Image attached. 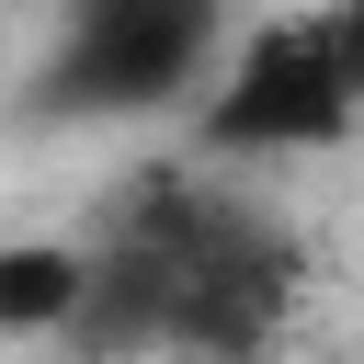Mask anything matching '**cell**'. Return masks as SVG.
<instances>
[{
	"mask_svg": "<svg viewBox=\"0 0 364 364\" xmlns=\"http://www.w3.org/2000/svg\"><path fill=\"white\" fill-rule=\"evenodd\" d=\"M91 239L136 250L171 273V353H262L284 318H296V284H307V239L296 216H273L262 193L216 182V159H136Z\"/></svg>",
	"mask_w": 364,
	"mask_h": 364,
	"instance_id": "6da1fadb",
	"label": "cell"
},
{
	"mask_svg": "<svg viewBox=\"0 0 364 364\" xmlns=\"http://www.w3.org/2000/svg\"><path fill=\"white\" fill-rule=\"evenodd\" d=\"M228 0H57V46L34 68V125H125L182 114L228 68Z\"/></svg>",
	"mask_w": 364,
	"mask_h": 364,
	"instance_id": "7a4b0ae2",
	"label": "cell"
},
{
	"mask_svg": "<svg viewBox=\"0 0 364 364\" xmlns=\"http://www.w3.org/2000/svg\"><path fill=\"white\" fill-rule=\"evenodd\" d=\"M353 125H364V91H353V68H341L330 0L250 23V34L228 46V68L205 80V102H193V148H205V159H250V171L318 159V148H341Z\"/></svg>",
	"mask_w": 364,
	"mask_h": 364,
	"instance_id": "3957f363",
	"label": "cell"
},
{
	"mask_svg": "<svg viewBox=\"0 0 364 364\" xmlns=\"http://www.w3.org/2000/svg\"><path fill=\"white\" fill-rule=\"evenodd\" d=\"M91 296V239H0V341L34 353V341H68Z\"/></svg>",
	"mask_w": 364,
	"mask_h": 364,
	"instance_id": "277c9868",
	"label": "cell"
},
{
	"mask_svg": "<svg viewBox=\"0 0 364 364\" xmlns=\"http://www.w3.org/2000/svg\"><path fill=\"white\" fill-rule=\"evenodd\" d=\"M330 34H341V68H353V91H364V0H330Z\"/></svg>",
	"mask_w": 364,
	"mask_h": 364,
	"instance_id": "5b68a950",
	"label": "cell"
}]
</instances>
